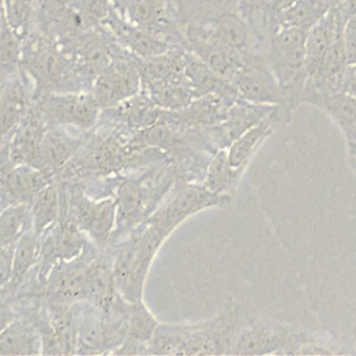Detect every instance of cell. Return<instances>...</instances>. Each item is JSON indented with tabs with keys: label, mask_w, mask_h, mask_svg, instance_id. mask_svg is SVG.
<instances>
[{
	"label": "cell",
	"mask_w": 356,
	"mask_h": 356,
	"mask_svg": "<svg viewBox=\"0 0 356 356\" xmlns=\"http://www.w3.org/2000/svg\"><path fill=\"white\" fill-rule=\"evenodd\" d=\"M332 0H298L278 15V25H292L310 29L331 8Z\"/></svg>",
	"instance_id": "d6a6232c"
},
{
	"label": "cell",
	"mask_w": 356,
	"mask_h": 356,
	"mask_svg": "<svg viewBox=\"0 0 356 356\" xmlns=\"http://www.w3.org/2000/svg\"><path fill=\"white\" fill-rule=\"evenodd\" d=\"M163 110L164 108L159 107L142 89L135 96L102 110L100 120L135 132L159 122L161 120Z\"/></svg>",
	"instance_id": "d6986e66"
},
{
	"label": "cell",
	"mask_w": 356,
	"mask_h": 356,
	"mask_svg": "<svg viewBox=\"0 0 356 356\" xmlns=\"http://www.w3.org/2000/svg\"><path fill=\"white\" fill-rule=\"evenodd\" d=\"M13 249H14V246L0 248V292L6 289V286L10 281Z\"/></svg>",
	"instance_id": "f35d334b"
},
{
	"label": "cell",
	"mask_w": 356,
	"mask_h": 356,
	"mask_svg": "<svg viewBox=\"0 0 356 356\" xmlns=\"http://www.w3.org/2000/svg\"><path fill=\"white\" fill-rule=\"evenodd\" d=\"M165 239L159 229L143 221L107 245L117 288L127 300L143 298L153 260Z\"/></svg>",
	"instance_id": "277c9868"
},
{
	"label": "cell",
	"mask_w": 356,
	"mask_h": 356,
	"mask_svg": "<svg viewBox=\"0 0 356 356\" xmlns=\"http://www.w3.org/2000/svg\"><path fill=\"white\" fill-rule=\"evenodd\" d=\"M47 124L86 134L100 118L102 108L90 92L47 93L33 100Z\"/></svg>",
	"instance_id": "ba28073f"
},
{
	"label": "cell",
	"mask_w": 356,
	"mask_h": 356,
	"mask_svg": "<svg viewBox=\"0 0 356 356\" xmlns=\"http://www.w3.org/2000/svg\"><path fill=\"white\" fill-rule=\"evenodd\" d=\"M75 355H104L106 335L102 309L82 300L76 325Z\"/></svg>",
	"instance_id": "4316f807"
},
{
	"label": "cell",
	"mask_w": 356,
	"mask_h": 356,
	"mask_svg": "<svg viewBox=\"0 0 356 356\" xmlns=\"http://www.w3.org/2000/svg\"><path fill=\"white\" fill-rule=\"evenodd\" d=\"M71 1H72V3L76 6V8H79V6H81V4H82L85 0H71Z\"/></svg>",
	"instance_id": "ee69618b"
},
{
	"label": "cell",
	"mask_w": 356,
	"mask_h": 356,
	"mask_svg": "<svg viewBox=\"0 0 356 356\" xmlns=\"http://www.w3.org/2000/svg\"><path fill=\"white\" fill-rule=\"evenodd\" d=\"M0 21L24 40L35 29L36 0H0Z\"/></svg>",
	"instance_id": "1f68e13d"
},
{
	"label": "cell",
	"mask_w": 356,
	"mask_h": 356,
	"mask_svg": "<svg viewBox=\"0 0 356 356\" xmlns=\"http://www.w3.org/2000/svg\"><path fill=\"white\" fill-rule=\"evenodd\" d=\"M298 0H266L267 8L275 15L278 17L280 14H282L284 11H286L291 6H293Z\"/></svg>",
	"instance_id": "b9f144b4"
},
{
	"label": "cell",
	"mask_w": 356,
	"mask_h": 356,
	"mask_svg": "<svg viewBox=\"0 0 356 356\" xmlns=\"http://www.w3.org/2000/svg\"><path fill=\"white\" fill-rule=\"evenodd\" d=\"M39 252L40 235H38L33 229H29L14 245L10 281L6 289L1 292L8 296H14L22 288L38 264Z\"/></svg>",
	"instance_id": "83f0119b"
},
{
	"label": "cell",
	"mask_w": 356,
	"mask_h": 356,
	"mask_svg": "<svg viewBox=\"0 0 356 356\" xmlns=\"http://www.w3.org/2000/svg\"><path fill=\"white\" fill-rule=\"evenodd\" d=\"M58 43L72 57L76 67L90 85L110 61L118 57L132 56L120 44L113 32L104 25L86 28L76 36Z\"/></svg>",
	"instance_id": "9c48e42d"
},
{
	"label": "cell",
	"mask_w": 356,
	"mask_h": 356,
	"mask_svg": "<svg viewBox=\"0 0 356 356\" xmlns=\"http://www.w3.org/2000/svg\"><path fill=\"white\" fill-rule=\"evenodd\" d=\"M29 229H32L31 204L14 203L0 211V248L14 246Z\"/></svg>",
	"instance_id": "4dcf8cb0"
},
{
	"label": "cell",
	"mask_w": 356,
	"mask_h": 356,
	"mask_svg": "<svg viewBox=\"0 0 356 356\" xmlns=\"http://www.w3.org/2000/svg\"><path fill=\"white\" fill-rule=\"evenodd\" d=\"M6 206H4V202H3V197H1V192H0V211L4 209Z\"/></svg>",
	"instance_id": "f6af8a7d"
},
{
	"label": "cell",
	"mask_w": 356,
	"mask_h": 356,
	"mask_svg": "<svg viewBox=\"0 0 356 356\" xmlns=\"http://www.w3.org/2000/svg\"><path fill=\"white\" fill-rule=\"evenodd\" d=\"M142 90V78L134 56L110 61L93 79L90 93L97 106L104 110L113 107Z\"/></svg>",
	"instance_id": "8fae6325"
},
{
	"label": "cell",
	"mask_w": 356,
	"mask_h": 356,
	"mask_svg": "<svg viewBox=\"0 0 356 356\" xmlns=\"http://www.w3.org/2000/svg\"><path fill=\"white\" fill-rule=\"evenodd\" d=\"M242 175V171L229 164L227 149H220L209 160L202 184L213 192L234 197Z\"/></svg>",
	"instance_id": "f546056e"
},
{
	"label": "cell",
	"mask_w": 356,
	"mask_h": 356,
	"mask_svg": "<svg viewBox=\"0 0 356 356\" xmlns=\"http://www.w3.org/2000/svg\"><path fill=\"white\" fill-rule=\"evenodd\" d=\"M231 203L232 196L213 192L202 182H179L145 221L168 238L185 220L196 213L225 207Z\"/></svg>",
	"instance_id": "8992f818"
},
{
	"label": "cell",
	"mask_w": 356,
	"mask_h": 356,
	"mask_svg": "<svg viewBox=\"0 0 356 356\" xmlns=\"http://www.w3.org/2000/svg\"><path fill=\"white\" fill-rule=\"evenodd\" d=\"M209 36L228 46L229 49L248 54L252 53V33L245 19L235 11H221L206 21L195 22Z\"/></svg>",
	"instance_id": "603a6c76"
},
{
	"label": "cell",
	"mask_w": 356,
	"mask_h": 356,
	"mask_svg": "<svg viewBox=\"0 0 356 356\" xmlns=\"http://www.w3.org/2000/svg\"><path fill=\"white\" fill-rule=\"evenodd\" d=\"M0 355H42L40 334L26 310H22L0 332Z\"/></svg>",
	"instance_id": "484cf974"
},
{
	"label": "cell",
	"mask_w": 356,
	"mask_h": 356,
	"mask_svg": "<svg viewBox=\"0 0 356 356\" xmlns=\"http://www.w3.org/2000/svg\"><path fill=\"white\" fill-rule=\"evenodd\" d=\"M64 209L63 186L60 179L46 185L31 202L32 229L38 235H44L61 218Z\"/></svg>",
	"instance_id": "f1b7e54d"
},
{
	"label": "cell",
	"mask_w": 356,
	"mask_h": 356,
	"mask_svg": "<svg viewBox=\"0 0 356 356\" xmlns=\"http://www.w3.org/2000/svg\"><path fill=\"white\" fill-rule=\"evenodd\" d=\"M46 128V120L35 103H32L19 125L0 150V170L17 164L33 165Z\"/></svg>",
	"instance_id": "4fadbf2b"
},
{
	"label": "cell",
	"mask_w": 356,
	"mask_h": 356,
	"mask_svg": "<svg viewBox=\"0 0 356 356\" xmlns=\"http://www.w3.org/2000/svg\"><path fill=\"white\" fill-rule=\"evenodd\" d=\"M278 122H286L280 106L271 115H268L267 118H264L263 121L243 132L227 147L229 164L234 168L245 172L250 160L253 159L261 143L273 134L274 127Z\"/></svg>",
	"instance_id": "cb8c5ba5"
},
{
	"label": "cell",
	"mask_w": 356,
	"mask_h": 356,
	"mask_svg": "<svg viewBox=\"0 0 356 356\" xmlns=\"http://www.w3.org/2000/svg\"><path fill=\"white\" fill-rule=\"evenodd\" d=\"M343 25L345 21L339 11L332 6V8L307 31L305 60L307 76L317 72L330 49L342 36Z\"/></svg>",
	"instance_id": "7402d4cb"
},
{
	"label": "cell",
	"mask_w": 356,
	"mask_h": 356,
	"mask_svg": "<svg viewBox=\"0 0 356 356\" xmlns=\"http://www.w3.org/2000/svg\"><path fill=\"white\" fill-rule=\"evenodd\" d=\"M298 325L263 316L239 320L229 355H289Z\"/></svg>",
	"instance_id": "52a82bcc"
},
{
	"label": "cell",
	"mask_w": 356,
	"mask_h": 356,
	"mask_svg": "<svg viewBox=\"0 0 356 356\" xmlns=\"http://www.w3.org/2000/svg\"><path fill=\"white\" fill-rule=\"evenodd\" d=\"M160 321L146 306L143 298L129 302L128 309V337L147 343Z\"/></svg>",
	"instance_id": "d590c367"
},
{
	"label": "cell",
	"mask_w": 356,
	"mask_h": 356,
	"mask_svg": "<svg viewBox=\"0 0 356 356\" xmlns=\"http://www.w3.org/2000/svg\"><path fill=\"white\" fill-rule=\"evenodd\" d=\"M300 103L314 106L327 113L345 135L348 147L356 143V97L350 93L305 86Z\"/></svg>",
	"instance_id": "e0dca14e"
},
{
	"label": "cell",
	"mask_w": 356,
	"mask_h": 356,
	"mask_svg": "<svg viewBox=\"0 0 356 356\" xmlns=\"http://www.w3.org/2000/svg\"><path fill=\"white\" fill-rule=\"evenodd\" d=\"M96 249L90 242L78 257L56 266L47 275L40 296L61 302L85 300L88 268Z\"/></svg>",
	"instance_id": "7c38bea8"
},
{
	"label": "cell",
	"mask_w": 356,
	"mask_h": 356,
	"mask_svg": "<svg viewBox=\"0 0 356 356\" xmlns=\"http://www.w3.org/2000/svg\"><path fill=\"white\" fill-rule=\"evenodd\" d=\"M120 293L108 249H96L88 268L85 300L97 307H104Z\"/></svg>",
	"instance_id": "d4e9b609"
},
{
	"label": "cell",
	"mask_w": 356,
	"mask_h": 356,
	"mask_svg": "<svg viewBox=\"0 0 356 356\" xmlns=\"http://www.w3.org/2000/svg\"><path fill=\"white\" fill-rule=\"evenodd\" d=\"M342 90L350 93L353 97H356V65H348L343 82H342Z\"/></svg>",
	"instance_id": "60d3db41"
},
{
	"label": "cell",
	"mask_w": 356,
	"mask_h": 356,
	"mask_svg": "<svg viewBox=\"0 0 356 356\" xmlns=\"http://www.w3.org/2000/svg\"><path fill=\"white\" fill-rule=\"evenodd\" d=\"M114 355H147V343L127 337V339L120 345Z\"/></svg>",
	"instance_id": "ab89813d"
},
{
	"label": "cell",
	"mask_w": 356,
	"mask_h": 356,
	"mask_svg": "<svg viewBox=\"0 0 356 356\" xmlns=\"http://www.w3.org/2000/svg\"><path fill=\"white\" fill-rule=\"evenodd\" d=\"M21 313L18 300L0 292V332Z\"/></svg>",
	"instance_id": "74e56055"
},
{
	"label": "cell",
	"mask_w": 356,
	"mask_h": 356,
	"mask_svg": "<svg viewBox=\"0 0 356 356\" xmlns=\"http://www.w3.org/2000/svg\"><path fill=\"white\" fill-rule=\"evenodd\" d=\"M231 83L238 90L239 96L248 102L280 106L282 114L289 121L291 114L285 108L284 90L267 60L260 54L253 51L245 54Z\"/></svg>",
	"instance_id": "30bf717a"
},
{
	"label": "cell",
	"mask_w": 356,
	"mask_h": 356,
	"mask_svg": "<svg viewBox=\"0 0 356 356\" xmlns=\"http://www.w3.org/2000/svg\"><path fill=\"white\" fill-rule=\"evenodd\" d=\"M239 320V305L228 298L209 320L192 324L160 323L147 342V355H229Z\"/></svg>",
	"instance_id": "7a4b0ae2"
},
{
	"label": "cell",
	"mask_w": 356,
	"mask_h": 356,
	"mask_svg": "<svg viewBox=\"0 0 356 356\" xmlns=\"http://www.w3.org/2000/svg\"><path fill=\"white\" fill-rule=\"evenodd\" d=\"M22 39L0 21V90L21 71Z\"/></svg>",
	"instance_id": "836d02e7"
},
{
	"label": "cell",
	"mask_w": 356,
	"mask_h": 356,
	"mask_svg": "<svg viewBox=\"0 0 356 356\" xmlns=\"http://www.w3.org/2000/svg\"><path fill=\"white\" fill-rule=\"evenodd\" d=\"M83 135H72L65 128L47 124L33 165L61 174V170L81 146Z\"/></svg>",
	"instance_id": "44dd1931"
},
{
	"label": "cell",
	"mask_w": 356,
	"mask_h": 356,
	"mask_svg": "<svg viewBox=\"0 0 356 356\" xmlns=\"http://www.w3.org/2000/svg\"><path fill=\"white\" fill-rule=\"evenodd\" d=\"M60 179V174L31 164H17L0 170V192L4 206L28 203L49 184Z\"/></svg>",
	"instance_id": "9a60e30c"
},
{
	"label": "cell",
	"mask_w": 356,
	"mask_h": 356,
	"mask_svg": "<svg viewBox=\"0 0 356 356\" xmlns=\"http://www.w3.org/2000/svg\"><path fill=\"white\" fill-rule=\"evenodd\" d=\"M342 40L348 65H356V11L345 21Z\"/></svg>",
	"instance_id": "8d00e7d4"
},
{
	"label": "cell",
	"mask_w": 356,
	"mask_h": 356,
	"mask_svg": "<svg viewBox=\"0 0 356 356\" xmlns=\"http://www.w3.org/2000/svg\"><path fill=\"white\" fill-rule=\"evenodd\" d=\"M278 106L252 103L238 99L227 111L224 120L216 125L207 127L210 140L216 150L227 149L243 132L271 115Z\"/></svg>",
	"instance_id": "5bb4252c"
},
{
	"label": "cell",
	"mask_w": 356,
	"mask_h": 356,
	"mask_svg": "<svg viewBox=\"0 0 356 356\" xmlns=\"http://www.w3.org/2000/svg\"><path fill=\"white\" fill-rule=\"evenodd\" d=\"M85 29L81 13L71 0H36L35 31L64 42Z\"/></svg>",
	"instance_id": "2e32d148"
},
{
	"label": "cell",
	"mask_w": 356,
	"mask_h": 356,
	"mask_svg": "<svg viewBox=\"0 0 356 356\" xmlns=\"http://www.w3.org/2000/svg\"><path fill=\"white\" fill-rule=\"evenodd\" d=\"M243 3H246V4H249L250 7H257L259 4H261V3H266V0H243Z\"/></svg>",
	"instance_id": "7bdbcfd3"
},
{
	"label": "cell",
	"mask_w": 356,
	"mask_h": 356,
	"mask_svg": "<svg viewBox=\"0 0 356 356\" xmlns=\"http://www.w3.org/2000/svg\"><path fill=\"white\" fill-rule=\"evenodd\" d=\"M95 181L102 186L97 196H113L115 200L117 222L110 242L147 220L168 193L184 182L170 159Z\"/></svg>",
	"instance_id": "6da1fadb"
},
{
	"label": "cell",
	"mask_w": 356,
	"mask_h": 356,
	"mask_svg": "<svg viewBox=\"0 0 356 356\" xmlns=\"http://www.w3.org/2000/svg\"><path fill=\"white\" fill-rule=\"evenodd\" d=\"M103 25L107 26L117 38L120 44L135 57L147 58L172 49L170 44L159 39L152 31L125 21L114 10L106 18Z\"/></svg>",
	"instance_id": "ffe728a7"
},
{
	"label": "cell",
	"mask_w": 356,
	"mask_h": 356,
	"mask_svg": "<svg viewBox=\"0 0 356 356\" xmlns=\"http://www.w3.org/2000/svg\"><path fill=\"white\" fill-rule=\"evenodd\" d=\"M64 195L61 217L74 221L99 249H106L115 231L117 206L113 196H92L79 179H60Z\"/></svg>",
	"instance_id": "5b68a950"
},
{
	"label": "cell",
	"mask_w": 356,
	"mask_h": 356,
	"mask_svg": "<svg viewBox=\"0 0 356 356\" xmlns=\"http://www.w3.org/2000/svg\"><path fill=\"white\" fill-rule=\"evenodd\" d=\"M142 89L159 107L165 110H178L186 107L192 100H195L193 90L188 81L167 85L142 86Z\"/></svg>",
	"instance_id": "e575fe53"
},
{
	"label": "cell",
	"mask_w": 356,
	"mask_h": 356,
	"mask_svg": "<svg viewBox=\"0 0 356 356\" xmlns=\"http://www.w3.org/2000/svg\"><path fill=\"white\" fill-rule=\"evenodd\" d=\"M21 70L32 83L33 100L47 93L90 92V82L56 40L32 31L22 40Z\"/></svg>",
	"instance_id": "3957f363"
},
{
	"label": "cell",
	"mask_w": 356,
	"mask_h": 356,
	"mask_svg": "<svg viewBox=\"0 0 356 356\" xmlns=\"http://www.w3.org/2000/svg\"><path fill=\"white\" fill-rule=\"evenodd\" d=\"M33 103L31 81L22 70L0 90V150Z\"/></svg>",
	"instance_id": "ac0fdd59"
}]
</instances>
